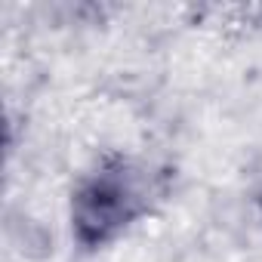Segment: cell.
<instances>
[{
  "instance_id": "cell-1",
  "label": "cell",
  "mask_w": 262,
  "mask_h": 262,
  "mask_svg": "<svg viewBox=\"0 0 262 262\" xmlns=\"http://www.w3.org/2000/svg\"><path fill=\"white\" fill-rule=\"evenodd\" d=\"M155 179L133 158H105L71 191V237L83 250H99L126 234L151 207Z\"/></svg>"
},
{
  "instance_id": "cell-2",
  "label": "cell",
  "mask_w": 262,
  "mask_h": 262,
  "mask_svg": "<svg viewBox=\"0 0 262 262\" xmlns=\"http://www.w3.org/2000/svg\"><path fill=\"white\" fill-rule=\"evenodd\" d=\"M259 207H262V198H259Z\"/></svg>"
}]
</instances>
